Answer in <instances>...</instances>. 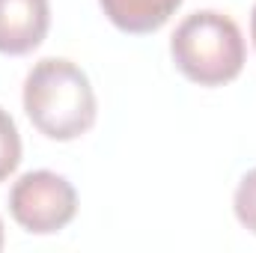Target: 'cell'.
I'll return each mask as SVG.
<instances>
[{
  "mask_svg": "<svg viewBox=\"0 0 256 253\" xmlns=\"http://www.w3.org/2000/svg\"><path fill=\"white\" fill-rule=\"evenodd\" d=\"M98 3L114 27L134 36L161 30L170 21V15L182 6V0H98Z\"/></svg>",
  "mask_w": 256,
  "mask_h": 253,
  "instance_id": "obj_5",
  "label": "cell"
},
{
  "mask_svg": "<svg viewBox=\"0 0 256 253\" xmlns=\"http://www.w3.org/2000/svg\"><path fill=\"white\" fill-rule=\"evenodd\" d=\"M9 212L21 230L33 236H51L74 220L78 194L60 173L30 170L9 190Z\"/></svg>",
  "mask_w": 256,
  "mask_h": 253,
  "instance_id": "obj_3",
  "label": "cell"
},
{
  "mask_svg": "<svg viewBox=\"0 0 256 253\" xmlns=\"http://www.w3.org/2000/svg\"><path fill=\"white\" fill-rule=\"evenodd\" d=\"M51 27L48 0H0V54L24 57L42 45Z\"/></svg>",
  "mask_w": 256,
  "mask_h": 253,
  "instance_id": "obj_4",
  "label": "cell"
},
{
  "mask_svg": "<svg viewBox=\"0 0 256 253\" xmlns=\"http://www.w3.org/2000/svg\"><path fill=\"white\" fill-rule=\"evenodd\" d=\"M170 54L188 80L200 86H220L244 68V36L230 15L200 9L176 27Z\"/></svg>",
  "mask_w": 256,
  "mask_h": 253,
  "instance_id": "obj_2",
  "label": "cell"
},
{
  "mask_svg": "<svg viewBox=\"0 0 256 253\" xmlns=\"http://www.w3.org/2000/svg\"><path fill=\"white\" fill-rule=\"evenodd\" d=\"M24 110L51 140H78L96 126L98 102L80 66L63 57H45L24 78Z\"/></svg>",
  "mask_w": 256,
  "mask_h": 253,
  "instance_id": "obj_1",
  "label": "cell"
},
{
  "mask_svg": "<svg viewBox=\"0 0 256 253\" xmlns=\"http://www.w3.org/2000/svg\"><path fill=\"white\" fill-rule=\"evenodd\" d=\"M232 208H236L238 224L256 236V167L242 176L236 196H232Z\"/></svg>",
  "mask_w": 256,
  "mask_h": 253,
  "instance_id": "obj_7",
  "label": "cell"
},
{
  "mask_svg": "<svg viewBox=\"0 0 256 253\" xmlns=\"http://www.w3.org/2000/svg\"><path fill=\"white\" fill-rule=\"evenodd\" d=\"M0 248H3V224H0Z\"/></svg>",
  "mask_w": 256,
  "mask_h": 253,
  "instance_id": "obj_9",
  "label": "cell"
},
{
  "mask_svg": "<svg viewBox=\"0 0 256 253\" xmlns=\"http://www.w3.org/2000/svg\"><path fill=\"white\" fill-rule=\"evenodd\" d=\"M21 164V134L15 120L0 108V182L9 179Z\"/></svg>",
  "mask_w": 256,
  "mask_h": 253,
  "instance_id": "obj_6",
  "label": "cell"
},
{
  "mask_svg": "<svg viewBox=\"0 0 256 253\" xmlns=\"http://www.w3.org/2000/svg\"><path fill=\"white\" fill-rule=\"evenodd\" d=\"M250 36H254V48H256V6H254V15H250Z\"/></svg>",
  "mask_w": 256,
  "mask_h": 253,
  "instance_id": "obj_8",
  "label": "cell"
}]
</instances>
